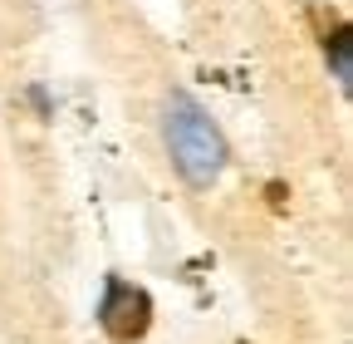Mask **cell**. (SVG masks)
<instances>
[{
  "label": "cell",
  "mask_w": 353,
  "mask_h": 344,
  "mask_svg": "<svg viewBox=\"0 0 353 344\" xmlns=\"http://www.w3.org/2000/svg\"><path fill=\"white\" fill-rule=\"evenodd\" d=\"M99 329L113 344H138L152 329V295L143 285H132L123 276H108L103 295H99Z\"/></svg>",
  "instance_id": "obj_2"
},
{
  "label": "cell",
  "mask_w": 353,
  "mask_h": 344,
  "mask_svg": "<svg viewBox=\"0 0 353 344\" xmlns=\"http://www.w3.org/2000/svg\"><path fill=\"white\" fill-rule=\"evenodd\" d=\"M162 133H167V153H172V167L182 172L187 187H211L221 172H226V138L221 128L206 118V108L187 94H172L167 99V118H162Z\"/></svg>",
  "instance_id": "obj_1"
},
{
  "label": "cell",
  "mask_w": 353,
  "mask_h": 344,
  "mask_svg": "<svg viewBox=\"0 0 353 344\" xmlns=\"http://www.w3.org/2000/svg\"><path fill=\"white\" fill-rule=\"evenodd\" d=\"M314 25H319V45H324L334 74L348 84V74H353V45H348L353 30H348V20H343L339 10H314Z\"/></svg>",
  "instance_id": "obj_3"
}]
</instances>
